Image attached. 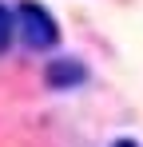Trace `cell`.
<instances>
[{
  "instance_id": "1",
  "label": "cell",
  "mask_w": 143,
  "mask_h": 147,
  "mask_svg": "<svg viewBox=\"0 0 143 147\" xmlns=\"http://www.w3.org/2000/svg\"><path fill=\"white\" fill-rule=\"evenodd\" d=\"M12 28L20 32V40L28 48H52V44L60 40V28L52 20V12H48L44 4H36V0H24L20 8H16Z\"/></svg>"
},
{
  "instance_id": "2",
  "label": "cell",
  "mask_w": 143,
  "mask_h": 147,
  "mask_svg": "<svg viewBox=\"0 0 143 147\" xmlns=\"http://www.w3.org/2000/svg\"><path fill=\"white\" fill-rule=\"evenodd\" d=\"M84 80H88V68L80 60H56V64H48V88H56V92L80 88Z\"/></svg>"
},
{
  "instance_id": "3",
  "label": "cell",
  "mask_w": 143,
  "mask_h": 147,
  "mask_svg": "<svg viewBox=\"0 0 143 147\" xmlns=\"http://www.w3.org/2000/svg\"><path fill=\"white\" fill-rule=\"evenodd\" d=\"M8 44H12V12L0 4V52H8Z\"/></svg>"
},
{
  "instance_id": "4",
  "label": "cell",
  "mask_w": 143,
  "mask_h": 147,
  "mask_svg": "<svg viewBox=\"0 0 143 147\" xmlns=\"http://www.w3.org/2000/svg\"><path fill=\"white\" fill-rule=\"evenodd\" d=\"M111 147H139L135 139H119V143H111Z\"/></svg>"
}]
</instances>
